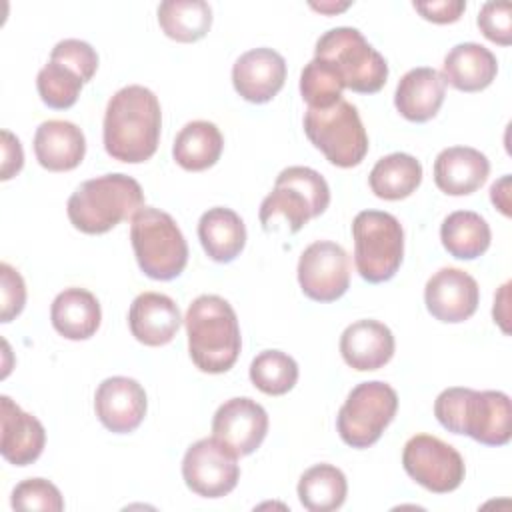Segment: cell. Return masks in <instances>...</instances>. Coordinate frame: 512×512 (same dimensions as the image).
I'll list each match as a JSON object with an SVG mask.
<instances>
[{
	"instance_id": "1",
	"label": "cell",
	"mask_w": 512,
	"mask_h": 512,
	"mask_svg": "<svg viewBox=\"0 0 512 512\" xmlns=\"http://www.w3.org/2000/svg\"><path fill=\"white\" fill-rule=\"evenodd\" d=\"M160 128L162 110L156 94L140 84L124 86L106 104L104 148L114 160L126 164L146 162L158 148Z\"/></svg>"
},
{
	"instance_id": "2",
	"label": "cell",
	"mask_w": 512,
	"mask_h": 512,
	"mask_svg": "<svg viewBox=\"0 0 512 512\" xmlns=\"http://www.w3.org/2000/svg\"><path fill=\"white\" fill-rule=\"evenodd\" d=\"M434 416L454 434H466L486 446H504L512 436V406L500 390L446 388L434 402Z\"/></svg>"
},
{
	"instance_id": "3",
	"label": "cell",
	"mask_w": 512,
	"mask_h": 512,
	"mask_svg": "<svg viewBox=\"0 0 512 512\" xmlns=\"http://www.w3.org/2000/svg\"><path fill=\"white\" fill-rule=\"evenodd\" d=\"M188 352L196 368L208 374L228 372L240 354L242 338L234 308L216 294L198 296L186 312Z\"/></svg>"
},
{
	"instance_id": "4",
	"label": "cell",
	"mask_w": 512,
	"mask_h": 512,
	"mask_svg": "<svg viewBox=\"0 0 512 512\" xmlns=\"http://www.w3.org/2000/svg\"><path fill=\"white\" fill-rule=\"evenodd\" d=\"M144 208L142 186L128 174H102L82 182L68 198L72 226L84 234H104Z\"/></svg>"
},
{
	"instance_id": "5",
	"label": "cell",
	"mask_w": 512,
	"mask_h": 512,
	"mask_svg": "<svg viewBox=\"0 0 512 512\" xmlns=\"http://www.w3.org/2000/svg\"><path fill=\"white\" fill-rule=\"evenodd\" d=\"M130 240L140 270L154 280H174L188 264V244L176 220L158 208L132 216Z\"/></svg>"
},
{
	"instance_id": "6",
	"label": "cell",
	"mask_w": 512,
	"mask_h": 512,
	"mask_svg": "<svg viewBox=\"0 0 512 512\" xmlns=\"http://www.w3.org/2000/svg\"><path fill=\"white\" fill-rule=\"evenodd\" d=\"M330 204V188L320 172L308 166H288L274 182L272 192L260 204V222L274 230L276 218H284L288 232H298L308 220L320 216Z\"/></svg>"
},
{
	"instance_id": "7",
	"label": "cell",
	"mask_w": 512,
	"mask_h": 512,
	"mask_svg": "<svg viewBox=\"0 0 512 512\" xmlns=\"http://www.w3.org/2000/svg\"><path fill=\"white\" fill-rule=\"evenodd\" d=\"M354 264L372 284L390 280L404 256V230L396 216L382 210H362L352 220Z\"/></svg>"
},
{
	"instance_id": "8",
	"label": "cell",
	"mask_w": 512,
	"mask_h": 512,
	"mask_svg": "<svg viewBox=\"0 0 512 512\" xmlns=\"http://www.w3.org/2000/svg\"><path fill=\"white\" fill-rule=\"evenodd\" d=\"M314 56L328 60L342 76L344 88L354 92L374 94L386 84L388 64L358 28L338 26L324 32L316 42Z\"/></svg>"
},
{
	"instance_id": "9",
	"label": "cell",
	"mask_w": 512,
	"mask_h": 512,
	"mask_svg": "<svg viewBox=\"0 0 512 512\" xmlns=\"http://www.w3.org/2000/svg\"><path fill=\"white\" fill-rule=\"evenodd\" d=\"M304 132L326 160L340 168L358 166L368 152V134L360 114L344 98L328 108H308Z\"/></svg>"
},
{
	"instance_id": "10",
	"label": "cell",
	"mask_w": 512,
	"mask_h": 512,
	"mask_svg": "<svg viewBox=\"0 0 512 512\" xmlns=\"http://www.w3.org/2000/svg\"><path fill=\"white\" fill-rule=\"evenodd\" d=\"M396 410L398 394L390 384L382 380L362 382L350 390L338 410V434L352 448H368L380 440Z\"/></svg>"
},
{
	"instance_id": "11",
	"label": "cell",
	"mask_w": 512,
	"mask_h": 512,
	"mask_svg": "<svg viewBox=\"0 0 512 512\" xmlns=\"http://www.w3.org/2000/svg\"><path fill=\"white\" fill-rule=\"evenodd\" d=\"M402 466L414 482L434 494L456 490L466 474L460 452L432 434H416L404 444Z\"/></svg>"
},
{
	"instance_id": "12",
	"label": "cell",
	"mask_w": 512,
	"mask_h": 512,
	"mask_svg": "<svg viewBox=\"0 0 512 512\" xmlns=\"http://www.w3.org/2000/svg\"><path fill=\"white\" fill-rule=\"evenodd\" d=\"M182 478L198 496L222 498L238 484V454L214 436L200 438L182 458Z\"/></svg>"
},
{
	"instance_id": "13",
	"label": "cell",
	"mask_w": 512,
	"mask_h": 512,
	"mask_svg": "<svg viewBox=\"0 0 512 512\" xmlns=\"http://www.w3.org/2000/svg\"><path fill=\"white\" fill-rule=\"evenodd\" d=\"M298 282L314 302H334L350 286V258L332 240H316L304 248L298 260Z\"/></svg>"
},
{
	"instance_id": "14",
	"label": "cell",
	"mask_w": 512,
	"mask_h": 512,
	"mask_svg": "<svg viewBox=\"0 0 512 512\" xmlns=\"http://www.w3.org/2000/svg\"><path fill=\"white\" fill-rule=\"evenodd\" d=\"M424 302L428 312L448 324L468 320L480 302L478 282L460 268H440L424 286Z\"/></svg>"
},
{
	"instance_id": "15",
	"label": "cell",
	"mask_w": 512,
	"mask_h": 512,
	"mask_svg": "<svg viewBox=\"0 0 512 512\" xmlns=\"http://www.w3.org/2000/svg\"><path fill=\"white\" fill-rule=\"evenodd\" d=\"M268 414L252 398H230L218 406L212 418V436L232 448L238 456H248L264 442Z\"/></svg>"
},
{
	"instance_id": "16",
	"label": "cell",
	"mask_w": 512,
	"mask_h": 512,
	"mask_svg": "<svg viewBox=\"0 0 512 512\" xmlns=\"http://www.w3.org/2000/svg\"><path fill=\"white\" fill-rule=\"evenodd\" d=\"M146 392L134 378L110 376L94 394V410L104 428L116 434L136 430L146 416Z\"/></svg>"
},
{
	"instance_id": "17",
	"label": "cell",
	"mask_w": 512,
	"mask_h": 512,
	"mask_svg": "<svg viewBox=\"0 0 512 512\" xmlns=\"http://www.w3.org/2000/svg\"><path fill=\"white\" fill-rule=\"evenodd\" d=\"M286 60L272 48H252L232 66L234 90L252 104L270 102L284 86Z\"/></svg>"
},
{
	"instance_id": "18",
	"label": "cell",
	"mask_w": 512,
	"mask_h": 512,
	"mask_svg": "<svg viewBox=\"0 0 512 512\" xmlns=\"http://www.w3.org/2000/svg\"><path fill=\"white\" fill-rule=\"evenodd\" d=\"M0 422V452L4 460L14 466H28L36 462L46 444V430L42 422L24 412L10 396H0Z\"/></svg>"
},
{
	"instance_id": "19",
	"label": "cell",
	"mask_w": 512,
	"mask_h": 512,
	"mask_svg": "<svg viewBox=\"0 0 512 512\" xmlns=\"http://www.w3.org/2000/svg\"><path fill=\"white\" fill-rule=\"evenodd\" d=\"M182 324L178 304L160 292L138 294L128 310V326L132 336L146 346L168 344Z\"/></svg>"
},
{
	"instance_id": "20",
	"label": "cell",
	"mask_w": 512,
	"mask_h": 512,
	"mask_svg": "<svg viewBox=\"0 0 512 512\" xmlns=\"http://www.w3.org/2000/svg\"><path fill=\"white\" fill-rule=\"evenodd\" d=\"M394 336L390 328L378 320H356L340 336V354L344 362L358 370H378L394 356Z\"/></svg>"
},
{
	"instance_id": "21",
	"label": "cell",
	"mask_w": 512,
	"mask_h": 512,
	"mask_svg": "<svg viewBox=\"0 0 512 512\" xmlns=\"http://www.w3.org/2000/svg\"><path fill=\"white\" fill-rule=\"evenodd\" d=\"M490 174L488 158L470 146L444 148L434 160V182L450 196L476 192Z\"/></svg>"
},
{
	"instance_id": "22",
	"label": "cell",
	"mask_w": 512,
	"mask_h": 512,
	"mask_svg": "<svg viewBox=\"0 0 512 512\" xmlns=\"http://www.w3.org/2000/svg\"><path fill=\"white\" fill-rule=\"evenodd\" d=\"M446 82L442 74L430 66L408 70L394 92L396 110L410 122H428L444 102Z\"/></svg>"
},
{
	"instance_id": "23",
	"label": "cell",
	"mask_w": 512,
	"mask_h": 512,
	"mask_svg": "<svg viewBox=\"0 0 512 512\" xmlns=\"http://www.w3.org/2000/svg\"><path fill=\"white\" fill-rule=\"evenodd\" d=\"M34 154L38 164L50 172L72 170L86 154L84 132L68 120H46L36 128Z\"/></svg>"
},
{
	"instance_id": "24",
	"label": "cell",
	"mask_w": 512,
	"mask_h": 512,
	"mask_svg": "<svg viewBox=\"0 0 512 512\" xmlns=\"http://www.w3.org/2000/svg\"><path fill=\"white\" fill-rule=\"evenodd\" d=\"M498 72L496 56L482 44L462 42L444 56L442 78L460 92H480L492 84Z\"/></svg>"
},
{
	"instance_id": "25",
	"label": "cell",
	"mask_w": 512,
	"mask_h": 512,
	"mask_svg": "<svg viewBox=\"0 0 512 512\" xmlns=\"http://www.w3.org/2000/svg\"><path fill=\"white\" fill-rule=\"evenodd\" d=\"M50 320L60 336L68 340H86L94 336L100 326V302L86 288H66L54 298Z\"/></svg>"
},
{
	"instance_id": "26",
	"label": "cell",
	"mask_w": 512,
	"mask_h": 512,
	"mask_svg": "<svg viewBox=\"0 0 512 512\" xmlns=\"http://www.w3.org/2000/svg\"><path fill=\"white\" fill-rule=\"evenodd\" d=\"M198 238L210 260L226 264L244 250L246 226L232 208L216 206L200 216Z\"/></svg>"
},
{
	"instance_id": "27",
	"label": "cell",
	"mask_w": 512,
	"mask_h": 512,
	"mask_svg": "<svg viewBox=\"0 0 512 512\" xmlns=\"http://www.w3.org/2000/svg\"><path fill=\"white\" fill-rule=\"evenodd\" d=\"M224 138L216 124L208 120L188 122L174 140L172 156L188 172H200L220 160Z\"/></svg>"
},
{
	"instance_id": "28",
	"label": "cell",
	"mask_w": 512,
	"mask_h": 512,
	"mask_svg": "<svg viewBox=\"0 0 512 512\" xmlns=\"http://www.w3.org/2000/svg\"><path fill=\"white\" fill-rule=\"evenodd\" d=\"M442 246L458 260H474L490 248L492 232L488 222L472 210L448 214L440 226Z\"/></svg>"
},
{
	"instance_id": "29",
	"label": "cell",
	"mask_w": 512,
	"mask_h": 512,
	"mask_svg": "<svg viewBox=\"0 0 512 512\" xmlns=\"http://www.w3.org/2000/svg\"><path fill=\"white\" fill-rule=\"evenodd\" d=\"M368 182L378 198L402 200L420 186L422 164L406 152H394L374 164Z\"/></svg>"
},
{
	"instance_id": "30",
	"label": "cell",
	"mask_w": 512,
	"mask_h": 512,
	"mask_svg": "<svg viewBox=\"0 0 512 512\" xmlns=\"http://www.w3.org/2000/svg\"><path fill=\"white\" fill-rule=\"evenodd\" d=\"M348 494V482L340 468L332 464H316L298 480L300 504L310 512L338 510Z\"/></svg>"
},
{
	"instance_id": "31",
	"label": "cell",
	"mask_w": 512,
	"mask_h": 512,
	"mask_svg": "<svg viewBox=\"0 0 512 512\" xmlns=\"http://www.w3.org/2000/svg\"><path fill=\"white\" fill-rule=\"evenodd\" d=\"M158 24L176 42H196L212 26V8L204 0H164L158 6Z\"/></svg>"
},
{
	"instance_id": "32",
	"label": "cell",
	"mask_w": 512,
	"mask_h": 512,
	"mask_svg": "<svg viewBox=\"0 0 512 512\" xmlns=\"http://www.w3.org/2000/svg\"><path fill=\"white\" fill-rule=\"evenodd\" d=\"M250 380L260 392L282 396L294 388L298 364L282 350H264L250 364Z\"/></svg>"
},
{
	"instance_id": "33",
	"label": "cell",
	"mask_w": 512,
	"mask_h": 512,
	"mask_svg": "<svg viewBox=\"0 0 512 512\" xmlns=\"http://www.w3.org/2000/svg\"><path fill=\"white\" fill-rule=\"evenodd\" d=\"M344 82L338 70L322 58H312L300 74V94L308 108H328L342 98Z\"/></svg>"
},
{
	"instance_id": "34",
	"label": "cell",
	"mask_w": 512,
	"mask_h": 512,
	"mask_svg": "<svg viewBox=\"0 0 512 512\" xmlns=\"http://www.w3.org/2000/svg\"><path fill=\"white\" fill-rule=\"evenodd\" d=\"M82 78L68 66L48 60V64L36 76V88L42 102L54 110H66L76 104Z\"/></svg>"
},
{
	"instance_id": "35",
	"label": "cell",
	"mask_w": 512,
	"mask_h": 512,
	"mask_svg": "<svg viewBox=\"0 0 512 512\" xmlns=\"http://www.w3.org/2000/svg\"><path fill=\"white\" fill-rule=\"evenodd\" d=\"M10 504L14 510H44L60 512L64 510V500L60 490L44 478H28L14 486Z\"/></svg>"
},
{
	"instance_id": "36",
	"label": "cell",
	"mask_w": 512,
	"mask_h": 512,
	"mask_svg": "<svg viewBox=\"0 0 512 512\" xmlns=\"http://www.w3.org/2000/svg\"><path fill=\"white\" fill-rule=\"evenodd\" d=\"M50 60H56V62L72 68L82 78V82L92 80V76L96 74V68H98L96 50L88 42L78 40V38L60 40L52 48Z\"/></svg>"
},
{
	"instance_id": "37",
	"label": "cell",
	"mask_w": 512,
	"mask_h": 512,
	"mask_svg": "<svg viewBox=\"0 0 512 512\" xmlns=\"http://www.w3.org/2000/svg\"><path fill=\"white\" fill-rule=\"evenodd\" d=\"M512 4L510 2H486L478 12V28L480 32L500 44L508 46L512 42Z\"/></svg>"
},
{
	"instance_id": "38",
	"label": "cell",
	"mask_w": 512,
	"mask_h": 512,
	"mask_svg": "<svg viewBox=\"0 0 512 512\" xmlns=\"http://www.w3.org/2000/svg\"><path fill=\"white\" fill-rule=\"evenodd\" d=\"M0 320L10 322L16 318L26 304V284L16 268L0 264Z\"/></svg>"
},
{
	"instance_id": "39",
	"label": "cell",
	"mask_w": 512,
	"mask_h": 512,
	"mask_svg": "<svg viewBox=\"0 0 512 512\" xmlns=\"http://www.w3.org/2000/svg\"><path fill=\"white\" fill-rule=\"evenodd\" d=\"M422 18L436 22V24H450L456 22L462 12L466 10L464 0H432V2H414L412 4Z\"/></svg>"
},
{
	"instance_id": "40",
	"label": "cell",
	"mask_w": 512,
	"mask_h": 512,
	"mask_svg": "<svg viewBox=\"0 0 512 512\" xmlns=\"http://www.w3.org/2000/svg\"><path fill=\"white\" fill-rule=\"evenodd\" d=\"M24 164V152L20 140L10 132L2 130V168H0V178L10 180L22 170Z\"/></svg>"
},
{
	"instance_id": "41",
	"label": "cell",
	"mask_w": 512,
	"mask_h": 512,
	"mask_svg": "<svg viewBox=\"0 0 512 512\" xmlns=\"http://www.w3.org/2000/svg\"><path fill=\"white\" fill-rule=\"evenodd\" d=\"M508 184H510V176H502L498 182H494L490 186V198L492 204L504 214L510 216V196H508Z\"/></svg>"
},
{
	"instance_id": "42",
	"label": "cell",
	"mask_w": 512,
	"mask_h": 512,
	"mask_svg": "<svg viewBox=\"0 0 512 512\" xmlns=\"http://www.w3.org/2000/svg\"><path fill=\"white\" fill-rule=\"evenodd\" d=\"M508 288H510V284L506 282L502 288H500V292H498V296H496V300H494V320L502 326V330L504 332H508V326H506V316H504V312H500V310H504L506 308V298H508Z\"/></svg>"
},
{
	"instance_id": "43",
	"label": "cell",
	"mask_w": 512,
	"mask_h": 512,
	"mask_svg": "<svg viewBox=\"0 0 512 512\" xmlns=\"http://www.w3.org/2000/svg\"><path fill=\"white\" fill-rule=\"evenodd\" d=\"M312 8H316V10H320V12H338V10H344V8H348V2H344V4H312Z\"/></svg>"
}]
</instances>
